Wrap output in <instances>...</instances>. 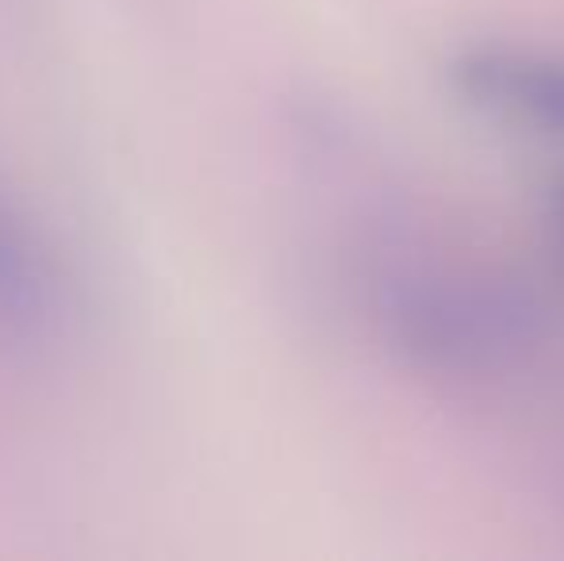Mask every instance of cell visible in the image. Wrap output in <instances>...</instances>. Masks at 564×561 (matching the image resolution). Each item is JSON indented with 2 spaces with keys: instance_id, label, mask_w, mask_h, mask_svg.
<instances>
[{
  "instance_id": "4",
  "label": "cell",
  "mask_w": 564,
  "mask_h": 561,
  "mask_svg": "<svg viewBox=\"0 0 564 561\" xmlns=\"http://www.w3.org/2000/svg\"><path fill=\"white\" fill-rule=\"evenodd\" d=\"M550 212H553V231H557V250H561V262H564V177L553 185Z\"/></svg>"
},
{
  "instance_id": "1",
  "label": "cell",
  "mask_w": 564,
  "mask_h": 561,
  "mask_svg": "<svg viewBox=\"0 0 564 561\" xmlns=\"http://www.w3.org/2000/svg\"><path fill=\"white\" fill-rule=\"evenodd\" d=\"M380 320L403 354L446 374L499 366L534 327V312L522 300L453 278L392 281L380 300Z\"/></svg>"
},
{
  "instance_id": "2",
  "label": "cell",
  "mask_w": 564,
  "mask_h": 561,
  "mask_svg": "<svg viewBox=\"0 0 564 561\" xmlns=\"http://www.w3.org/2000/svg\"><path fill=\"white\" fill-rule=\"evenodd\" d=\"M69 284L31 216L0 193V346L39 350L66 335Z\"/></svg>"
},
{
  "instance_id": "3",
  "label": "cell",
  "mask_w": 564,
  "mask_h": 561,
  "mask_svg": "<svg viewBox=\"0 0 564 561\" xmlns=\"http://www.w3.org/2000/svg\"><path fill=\"white\" fill-rule=\"evenodd\" d=\"M449 89L484 112H514L534 128L564 136V58L503 46H468L453 54Z\"/></svg>"
}]
</instances>
